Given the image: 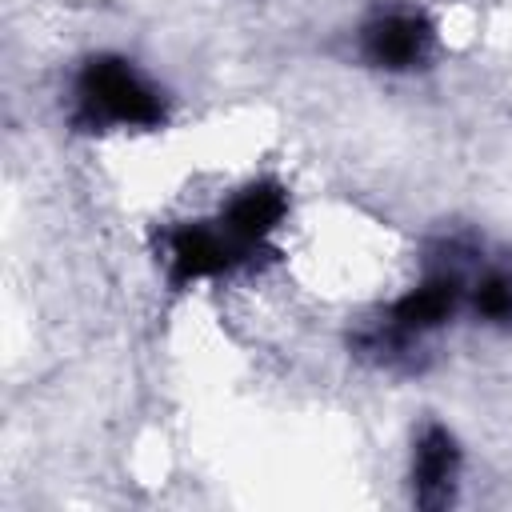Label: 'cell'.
Masks as SVG:
<instances>
[{
	"label": "cell",
	"instance_id": "5",
	"mask_svg": "<svg viewBox=\"0 0 512 512\" xmlns=\"http://www.w3.org/2000/svg\"><path fill=\"white\" fill-rule=\"evenodd\" d=\"M456 444L444 428H428L416 444V464H412V480H416V496L420 504H440L456 480Z\"/></svg>",
	"mask_w": 512,
	"mask_h": 512
},
{
	"label": "cell",
	"instance_id": "3",
	"mask_svg": "<svg viewBox=\"0 0 512 512\" xmlns=\"http://www.w3.org/2000/svg\"><path fill=\"white\" fill-rule=\"evenodd\" d=\"M284 212H288L284 188L272 184V180H260V184H248L244 192H236L228 200V208L220 216V228L248 252V248L268 240V232L284 220Z\"/></svg>",
	"mask_w": 512,
	"mask_h": 512
},
{
	"label": "cell",
	"instance_id": "7",
	"mask_svg": "<svg viewBox=\"0 0 512 512\" xmlns=\"http://www.w3.org/2000/svg\"><path fill=\"white\" fill-rule=\"evenodd\" d=\"M476 312L484 320L508 324L512 320V276H488L476 284Z\"/></svg>",
	"mask_w": 512,
	"mask_h": 512
},
{
	"label": "cell",
	"instance_id": "4",
	"mask_svg": "<svg viewBox=\"0 0 512 512\" xmlns=\"http://www.w3.org/2000/svg\"><path fill=\"white\" fill-rule=\"evenodd\" d=\"M428 24L420 16H408V12H392L384 20H376L368 32H364V48L376 64L384 68H412L424 60L428 52Z\"/></svg>",
	"mask_w": 512,
	"mask_h": 512
},
{
	"label": "cell",
	"instance_id": "1",
	"mask_svg": "<svg viewBox=\"0 0 512 512\" xmlns=\"http://www.w3.org/2000/svg\"><path fill=\"white\" fill-rule=\"evenodd\" d=\"M80 112L92 124L152 128L164 120V100L128 60L100 56L80 76Z\"/></svg>",
	"mask_w": 512,
	"mask_h": 512
},
{
	"label": "cell",
	"instance_id": "2",
	"mask_svg": "<svg viewBox=\"0 0 512 512\" xmlns=\"http://www.w3.org/2000/svg\"><path fill=\"white\" fill-rule=\"evenodd\" d=\"M244 256V248L216 224H188L172 236L168 244V264H172V280L188 284V280H204V276H220L228 272L236 260Z\"/></svg>",
	"mask_w": 512,
	"mask_h": 512
},
{
	"label": "cell",
	"instance_id": "6",
	"mask_svg": "<svg viewBox=\"0 0 512 512\" xmlns=\"http://www.w3.org/2000/svg\"><path fill=\"white\" fill-rule=\"evenodd\" d=\"M456 280L448 276H436L428 284H420L416 292H408L400 304H396V324L404 332H424V328H436L440 320H448V312L456 308Z\"/></svg>",
	"mask_w": 512,
	"mask_h": 512
}]
</instances>
